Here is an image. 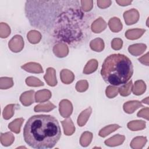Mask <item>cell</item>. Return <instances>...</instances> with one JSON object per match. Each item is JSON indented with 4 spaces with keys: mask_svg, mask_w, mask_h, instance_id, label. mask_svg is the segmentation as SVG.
Returning <instances> with one entry per match:
<instances>
[{
    "mask_svg": "<svg viewBox=\"0 0 149 149\" xmlns=\"http://www.w3.org/2000/svg\"><path fill=\"white\" fill-rule=\"evenodd\" d=\"M23 119H15V120H13V122H12L11 123L12 124H15L16 126H15V128L13 129V130H12L13 132L16 133H19L20 132V125L22 124V122H23ZM12 126V125H11Z\"/></svg>",
    "mask_w": 149,
    "mask_h": 149,
    "instance_id": "cell-9",
    "label": "cell"
},
{
    "mask_svg": "<svg viewBox=\"0 0 149 149\" xmlns=\"http://www.w3.org/2000/svg\"><path fill=\"white\" fill-rule=\"evenodd\" d=\"M61 136L59 122L51 115L33 116L29 119L23 128L25 142L34 148H52L57 143Z\"/></svg>",
    "mask_w": 149,
    "mask_h": 149,
    "instance_id": "cell-1",
    "label": "cell"
},
{
    "mask_svg": "<svg viewBox=\"0 0 149 149\" xmlns=\"http://www.w3.org/2000/svg\"><path fill=\"white\" fill-rule=\"evenodd\" d=\"M22 68L25 69V70L30 72H33V69H34V72L41 73L43 72L42 69L38 63H29L22 66Z\"/></svg>",
    "mask_w": 149,
    "mask_h": 149,
    "instance_id": "cell-3",
    "label": "cell"
},
{
    "mask_svg": "<svg viewBox=\"0 0 149 149\" xmlns=\"http://www.w3.org/2000/svg\"><path fill=\"white\" fill-rule=\"evenodd\" d=\"M117 3H118L119 4V5H122V6H125V5H128L129 3H130L132 2V1H116Z\"/></svg>",
    "mask_w": 149,
    "mask_h": 149,
    "instance_id": "cell-11",
    "label": "cell"
},
{
    "mask_svg": "<svg viewBox=\"0 0 149 149\" xmlns=\"http://www.w3.org/2000/svg\"><path fill=\"white\" fill-rule=\"evenodd\" d=\"M81 82H82V85L81 84V83H80V81H78L77 83L76 87V90L78 91H80V92L86 91L87 89V87H88V84H87V81L84 80V81H81Z\"/></svg>",
    "mask_w": 149,
    "mask_h": 149,
    "instance_id": "cell-8",
    "label": "cell"
},
{
    "mask_svg": "<svg viewBox=\"0 0 149 149\" xmlns=\"http://www.w3.org/2000/svg\"><path fill=\"white\" fill-rule=\"evenodd\" d=\"M116 42L115 41V40L113 39L112 43H111V45H112V47L113 49H119L122 48V40L119 39V38H116Z\"/></svg>",
    "mask_w": 149,
    "mask_h": 149,
    "instance_id": "cell-10",
    "label": "cell"
},
{
    "mask_svg": "<svg viewBox=\"0 0 149 149\" xmlns=\"http://www.w3.org/2000/svg\"><path fill=\"white\" fill-rule=\"evenodd\" d=\"M98 66V62L95 59L92 66H90V64L89 63V62L87 63V64L86 65L84 70H83V73L85 74H87V73H91L93 72H94Z\"/></svg>",
    "mask_w": 149,
    "mask_h": 149,
    "instance_id": "cell-6",
    "label": "cell"
},
{
    "mask_svg": "<svg viewBox=\"0 0 149 149\" xmlns=\"http://www.w3.org/2000/svg\"><path fill=\"white\" fill-rule=\"evenodd\" d=\"M66 70L67 69H63V70L61 71V80H63L65 77H66V84H69L70 83H72L74 79V75L73 74L72 72H70L69 74L68 75H66Z\"/></svg>",
    "mask_w": 149,
    "mask_h": 149,
    "instance_id": "cell-5",
    "label": "cell"
},
{
    "mask_svg": "<svg viewBox=\"0 0 149 149\" xmlns=\"http://www.w3.org/2000/svg\"><path fill=\"white\" fill-rule=\"evenodd\" d=\"M133 66L130 59L120 54L110 55L104 60L101 70L103 79L112 86L126 84L132 77Z\"/></svg>",
    "mask_w": 149,
    "mask_h": 149,
    "instance_id": "cell-2",
    "label": "cell"
},
{
    "mask_svg": "<svg viewBox=\"0 0 149 149\" xmlns=\"http://www.w3.org/2000/svg\"><path fill=\"white\" fill-rule=\"evenodd\" d=\"M132 87V81L130 80L129 83L124 86H122V87L119 88L118 91L120 93V94L122 96H127L130 94Z\"/></svg>",
    "mask_w": 149,
    "mask_h": 149,
    "instance_id": "cell-4",
    "label": "cell"
},
{
    "mask_svg": "<svg viewBox=\"0 0 149 149\" xmlns=\"http://www.w3.org/2000/svg\"><path fill=\"white\" fill-rule=\"evenodd\" d=\"M26 82L27 84L30 86H32L33 83H34V86H40L44 85V83L40 81L38 79L34 77H27L26 80Z\"/></svg>",
    "mask_w": 149,
    "mask_h": 149,
    "instance_id": "cell-7",
    "label": "cell"
}]
</instances>
